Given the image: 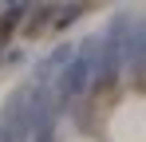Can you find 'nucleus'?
Instances as JSON below:
<instances>
[{
    "mask_svg": "<svg viewBox=\"0 0 146 142\" xmlns=\"http://www.w3.org/2000/svg\"><path fill=\"white\" fill-rule=\"evenodd\" d=\"M59 142H103V134H91V130H75V134H67V138Z\"/></svg>",
    "mask_w": 146,
    "mask_h": 142,
    "instance_id": "f03ea898",
    "label": "nucleus"
},
{
    "mask_svg": "<svg viewBox=\"0 0 146 142\" xmlns=\"http://www.w3.org/2000/svg\"><path fill=\"white\" fill-rule=\"evenodd\" d=\"M103 142H146V91H126L107 111Z\"/></svg>",
    "mask_w": 146,
    "mask_h": 142,
    "instance_id": "f257e3e1",
    "label": "nucleus"
}]
</instances>
